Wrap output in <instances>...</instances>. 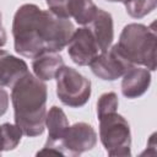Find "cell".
Segmentation results:
<instances>
[{
    "instance_id": "obj_2",
    "label": "cell",
    "mask_w": 157,
    "mask_h": 157,
    "mask_svg": "<svg viewBox=\"0 0 157 157\" xmlns=\"http://www.w3.org/2000/svg\"><path fill=\"white\" fill-rule=\"evenodd\" d=\"M11 88L15 124L26 136L42 135L47 117V85L28 71Z\"/></svg>"
},
{
    "instance_id": "obj_7",
    "label": "cell",
    "mask_w": 157,
    "mask_h": 157,
    "mask_svg": "<svg viewBox=\"0 0 157 157\" xmlns=\"http://www.w3.org/2000/svg\"><path fill=\"white\" fill-rule=\"evenodd\" d=\"M92 72L101 80L115 81L121 77L131 66L124 55L119 52L117 44L108 50L99 53L90 64Z\"/></svg>"
},
{
    "instance_id": "obj_14",
    "label": "cell",
    "mask_w": 157,
    "mask_h": 157,
    "mask_svg": "<svg viewBox=\"0 0 157 157\" xmlns=\"http://www.w3.org/2000/svg\"><path fill=\"white\" fill-rule=\"evenodd\" d=\"M69 16L72 17L78 25L86 26L94 18L98 7L92 0H70L67 5Z\"/></svg>"
},
{
    "instance_id": "obj_11",
    "label": "cell",
    "mask_w": 157,
    "mask_h": 157,
    "mask_svg": "<svg viewBox=\"0 0 157 157\" xmlns=\"http://www.w3.org/2000/svg\"><path fill=\"white\" fill-rule=\"evenodd\" d=\"M28 72L25 60L0 49V86L12 87L23 75Z\"/></svg>"
},
{
    "instance_id": "obj_10",
    "label": "cell",
    "mask_w": 157,
    "mask_h": 157,
    "mask_svg": "<svg viewBox=\"0 0 157 157\" xmlns=\"http://www.w3.org/2000/svg\"><path fill=\"white\" fill-rule=\"evenodd\" d=\"M151 85V72L146 67L131 66L121 80V93L129 99L142 96Z\"/></svg>"
},
{
    "instance_id": "obj_19",
    "label": "cell",
    "mask_w": 157,
    "mask_h": 157,
    "mask_svg": "<svg viewBox=\"0 0 157 157\" xmlns=\"http://www.w3.org/2000/svg\"><path fill=\"white\" fill-rule=\"evenodd\" d=\"M9 93L5 88L0 86V117H2L9 108Z\"/></svg>"
},
{
    "instance_id": "obj_9",
    "label": "cell",
    "mask_w": 157,
    "mask_h": 157,
    "mask_svg": "<svg viewBox=\"0 0 157 157\" xmlns=\"http://www.w3.org/2000/svg\"><path fill=\"white\" fill-rule=\"evenodd\" d=\"M45 126L48 129V139L44 147L37 152V155H60L58 150V145L63 140L66 130L70 124L64 113V110L56 105H53L45 117Z\"/></svg>"
},
{
    "instance_id": "obj_8",
    "label": "cell",
    "mask_w": 157,
    "mask_h": 157,
    "mask_svg": "<svg viewBox=\"0 0 157 157\" xmlns=\"http://www.w3.org/2000/svg\"><path fill=\"white\" fill-rule=\"evenodd\" d=\"M67 54L70 59L78 66H87L101 53L98 44L88 27L75 29L69 43Z\"/></svg>"
},
{
    "instance_id": "obj_1",
    "label": "cell",
    "mask_w": 157,
    "mask_h": 157,
    "mask_svg": "<svg viewBox=\"0 0 157 157\" xmlns=\"http://www.w3.org/2000/svg\"><path fill=\"white\" fill-rule=\"evenodd\" d=\"M75 28L69 18L42 10L34 4H23L12 21L13 47L26 58H36L47 52H61L69 43Z\"/></svg>"
},
{
    "instance_id": "obj_20",
    "label": "cell",
    "mask_w": 157,
    "mask_h": 157,
    "mask_svg": "<svg viewBox=\"0 0 157 157\" xmlns=\"http://www.w3.org/2000/svg\"><path fill=\"white\" fill-rule=\"evenodd\" d=\"M6 39H7V36H6V31L2 26V16L0 12V48L6 44Z\"/></svg>"
},
{
    "instance_id": "obj_13",
    "label": "cell",
    "mask_w": 157,
    "mask_h": 157,
    "mask_svg": "<svg viewBox=\"0 0 157 157\" xmlns=\"http://www.w3.org/2000/svg\"><path fill=\"white\" fill-rule=\"evenodd\" d=\"M64 66L63 56L55 52H47L36 58L32 61V69L34 76L42 81H50L55 78L59 70Z\"/></svg>"
},
{
    "instance_id": "obj_16",
    "label": "cell",
    "mask_w": 157,
    "mask_h": 157,
    "mask_svg": "<svg viewBox=\"0 0 157 157\" xmlns=\"http://www.w3.org/2000/svg\"><path fill=\"white\" fill-rule=\"evenodd\" d=\"M0 126L4 137V151H11L16 148L23 135L20 128L16 124H10V123H4Z\"/></svg>"
},
{
    "instance_id": "obj_17",
    "label": "cell",
    "mask_w": 157,
    "mask_h": 157,
    "mask_svg": "<svg viewBox=\"0 0 157 157\" xmlns=\"http://www.w3.org/2000/svg\"><path fill=\"white\" fill-rule=\"evenodd\" d=\"M119 105L118 96L114 92H105L101 94V97L97 101V117H102L108 113L117 112Z\"/></svg>"
},
{
    "instance_id": "obj_21",
    "label": "cell",
    "mask_w": 157,
    "mask_h": 157,
    "mask_svg": "<svg viewBox=\"0 0 157 157\" xmlns=\"http://www.w3.org/2000/svg\"><path fill=\"white\" fill-rule=\"evenodd\" d=\"M4 151V137H2V131H1V126H0V153Z\"/></svg>"
},
{
    "instance_id": "obj_18",
    "label": "cell",
    "mask_w": 157,
    "mask_h": 157,
    "mask_svg": "<svg viewBox=\"0 0 157 157\" xmlns=\"http://www.w3.org/2000/svg\"><path fill=\"white\" fill-rule=\"evenodd\" d=\"M45 1H47V6L49 11H52L56 16L70 18L69 11H67V5L70 0H45Z\"/></svg>"
},
{
    "instance_id": "obj_12",
    "label": "cell",
    "mask_w": 157,
    "mask_h": 157,
    "mask_svg": "<svg viewBox=\"0 0 157 157\" xmlns=\"http://www.w3.org/2000/svg\"><path fill=\"white\" fill-rule=\"evenodd\" d=\"M91 32L98 44L99 52H105L112 47L114 39L113 17L109 12L98 9L94 18L91 22Z\"/></svg>"
},
{
    "instance_id": "obj_15",
    "label": "cell",
    "mask_w": 157,
    "mask_h": 157,
    "mask_svg": "<svg viewBox=\"0 0 157 157\" xmlns=\"http://www.w3.org/2000/svg\"><path fill=\"white\" fill-rule=\"evenodd\" d=\"M123 2L128 15L132 18H142L157 6V0H124Z\"/></svg>"
},
{
    "instance_id": "obj_6",
    "label": "cell",
    "mask_w": 157,
    "mask_h": 157,
    "mask_svg": "<svg viewBox=\"0 0 157 157\" xmlns=\"http://www.w3.org/2000/svg\"><path fill=\"white\" fill-rule=\"evenodd\" d=\"M97 144V134L87 123H76L66 130L63 140L58 145L61 156H80L81 153L92 150Z\"/></svg>"
},
{
    "instance_id": "obj_22",
    "label": "cell",
    "mask_w": 157,
    "mask_h": 157,
    "mask_svg": "<svg viewBox=\"0 0 157 157\" xmlns=\"http://www.w3.org/2000/svg\"><path fill=\"white\" fill-rule=\"evenodd\" d=\"M107 1H109V2H120V1H121V2H123L124 0H107Z\"/></svg>"
},
{
    "instance_id": "obj_5",
    "label": "cell",
    "mask_w": 157,
    "mask_h": 157,
    "mask_svg": "<svg viewBox=\"0 0 157 157\" xmlns=\"http://www.w3.org/2000/svg\"><path fill=\"white\" fill-rule=\"evenodd\" d=\"M56 96L71 108L85 105L91 97V81L70 66H63L55 76Z\"/></svg>"
},
{
    "instance_id": "obj_3",
    "label": "cell",
    "mask_w": 157,
    "mask_h": 157,
    "mask_svg": "<svg viewBox=\"0 0 157 157\" xmlns=\"http://www.w3.org/2000/svg\"><path fill=\"white\" fill-rule=\"evenodd\" d=\"M117 47L131 65L145 66L150 71L156 70L157 31L155 22L151 26L126 25L120 33Z\"/></svg>"
},
{
    "instance_id": "obj_4",
    "label": "cell",
    "mask_w": 157,
    "mask_h": 157,
    "mask_svg": "<svg viewBox=\"0 0 157 157\" xmlns=\"http://www.w3.org/2000/svg\"><path fill=\"white\" fill-rule=\"evenodd\" d=\"M99 120V139L112 157L131 156V131L128 120L117 112L104 114Z\"/></svg>"
}]
</instances>
